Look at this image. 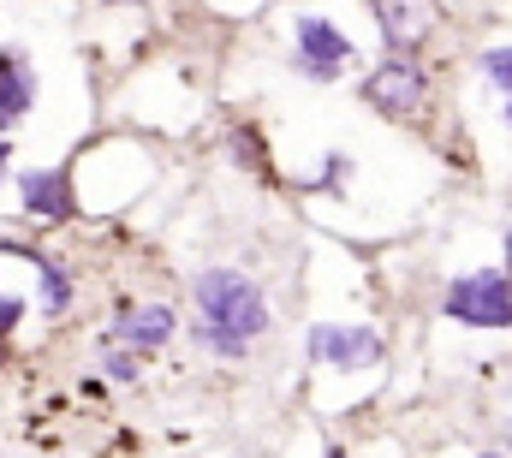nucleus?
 <instances>
[{
	"mask_svg": "<svg viewBox=\"0 0 512 458\" xmlns=\"http://www.w3.org/2000/svg\"><path fill=\"white\" fill-rule=\"evenodd\" d=\"M18 203H24V215L42 221V227L72 221V215H78L72 173H66V167H30V173H18Z\"/></svg>",
	"mask_w": 512,
	"mask_h": 458,
	"instance_id": "obj_7",
	"label": "nucleus"
},
{
	"mask_svg": "<svg viewBox=\"0 0 512 458\" xmlns=\"http://www.w3.org/2000/svg\"><path fill=\"white\" fill-rule=\"evenodd\" d=\"M358 96H364L382 119H411L423 108V96H429V66H423L417 54H387L382 66L364 72Z\"/></svg>",
	"mask_w": 512,
	"mask_h": 458,
	"instance_id": "obj_5",
	"label": "nucleus"
},
{
	"mask_svg": "<svg viewBox=\"0 0 512 458\" xmlns=\"http://www.w3.org/2000/svg\"><path fill=\"white\" fill-rule=\"evenodd\" d=\"M441 316L459 322V328H489V334L512 328V274L507 268H471V274H459L447 286V298H441Z\"/></svg>",
	"mask_w": 512,
	"mask_h": 458,
	"instance_id": "obj_2",
	"label": "nucleus"
},
{
	"mask_svg": "<svg viewBox=\"0 0 512 458\" xmlns=\"http://www.w3.org/2000/svg\"><path fill=\"white\" fill-rule=\"evenodd\" d=\"M322 458H352V453H346L340 441H328V447H322Z\"/></svg>",
	"mask_w": 512,
	"mask_h": 458,
	"instance_id": "obj_16",
	"label": "nucleus"
},
{
	"mask_svg": "<svg viewBox=\"0 0 512 458\" xmlns=\"http://www.w3.org/2000/svg\"><path fill=\"white\" fill-rule=\"evenodd\" d=\"M233 149L245 155V167H262V137L256 131H233Z\"/></svg>",
	"mask_w": 512,
	"mask_h": 458,
	"instance_id": "obj_14",
	"label": "nucleus"
},
{
	"mask_svg": "<svg viewBox=\"0 0 512 458\" xmlns=\"http://www.w3.org/2000/svg\"><path fill=\"white\" fill-rule=\"evenodd\" d=\"M102 375H108V381H120V387H131V381L143 375V357H137V351H126V345L108 340V351H102Z\"/></svg>",
	"mask_w": 512,
	"mask_h": 458,
	"instance_id": "obj_10",
	"label": "nucleus"
},
{
	"mask_svg": "<svg viewBox=\"0 0 512 458\" xmlns=\"http://www.w3.org/2000/svg\"><path fill=\"white\" fill-rule=\"evenodd\" d=\"M507 125H512V96H507Z\"/></svg>",
	"mask_w": 512,
	"mask_h": 458,
	"instance_id": "obj_18",
	"label": "nucleus"
},
{
	"mask_svg": "<svg viewBox=\"0 0 512 458\" xmlns=\"http://www.w3.org/2000/svg\"><path fill=\"white\" fill-rule=\"evenodd\" d=\"M30 108H36V66H30V54L0 48V137L12 125H24Z\"/></svg>",
	"mask_w": 512,
	"mask_h": 458,
	"instance_id": "obj_8",
	"label": "nucleus"
},
{
	"mask_svg": "<svg viewBox=\"0 0 512 458\" xmlns=\"http://www.w3.org/2000/svg\"><path fill=\"white\" fill-rule=\"evenodd\" d=\"M6 161H12V143L0 137V185H6Z\"/></svg>",
	"mask_w": 512,
	"mask_h": 458,
	"instance_id": "obj_15",
	"label": "nucleus"
},
{
	"mask_svg": "<svg viewBox=\"0 0 512 458\" xmlns=\"http://www.w3.org/2000/svg\"><path fill=\"white\" fill-rule=\"evenodd\" d=\"M191 310H197V322H191L197 345L209 357H233V363L251 357V345L274 328L268 292L245 268H227V262H215V268H203L191 280Z\"/></svg>",
	"mask_w": 512,
	"mask_h": 458,
	"instance_id": "obj_1",
	"label": "nucleus"
},
{
	"mask_svg": "<svg viewBox=\"0 0 512 458\" xmlns=\"http://www.w3.org/2000/svg\"><path fill=\"white\" fill-rule=\"evenodd\" d=\"M292 72L298 78H310V84H340L352 66H358V48H352V36L334 24V18H322V12H298L292 18Z\"/></svg>",
	"mask_w": 512,
	"mask_h": 458,
	"instance_id": "obj_3",
	"label": "nucleus"
},
{
	"mask_svg": "<svg viewBox=\"0 0 512 458\" xmlns=\"http://www.w3.org/2000/svg\"><path fill=\"white\" fill-rule=\"evenodd\" d=\"M30 316V304L18 298V292H0V363H6V351H12V334H18V322Z\"/></svg>",
	"mask_w": 512,
	"mask_h": 458,
	"instance_id": "obj_11",
	"label": "nucleus"
},
{
	"mask_svg": "<svg viewBox=\"0 0 512 458\" xmlns=\"http://www.w3.org/2000/svg\"><path fill=\"white\" fill-rule=\"evenodd\" d=\"M477 72H483L501 96H512V42H507V48H489V54L477 60Z\"/></svg>",
	"mask_w": 512,
	"mask_h": 458,
	"instance_id": "obj_12",
	"label": "nucleus"
},
{
	"mask_svg": "<svg viewBox=\"0 0 512 458\" xmlns=\"http://www.w3.org/2000/svg\"><path fill=\"white\" fill-rule=\"evenodd\" d=\"M346 173H352V155H340V149H334V155H328V167H322V179H316V185H328V191H346Z\"/></svg>",
	"mask_w": 512,
	"mask_h": 458,
	"instance_id": "obj_13",
	"label": "nucleus"
},
{
	"mask_svg": "<svg viewBox=\"0 0 512 458\" xmlns=\"http://www.w3.org/2000/svg\"><path fill=\"white\" fill-rule=\"evenodd\" d=\"M304 357L316 369H340V375H358V369H382L387 340L364 322H316L304 334Z\"/></svg>",
	"mask_w": 512,
	"mask_h": 458,
	"instance_id": "obj_4",
	"label": "nucleus"
},
{
	"mask_svg": "<svg viewBox=\"0 0 512 458\" xmlns=\"http://www.w3.org/2000/svg\"><path fill=\"white\" fill-rule=\"evenodd\" d=\"M173 334H179V310H173V304H161V298L137 304V298H126V304L114 310V334H108V340L137 351V357H149V351H161Z\"/></svg>",
	"mask_w": 512,
	"mask_h": 458,
	"instance_id": "obj_6",
	"label": "nucleus"
},
{
	"mask_svg": "<svg viewBox=\"0 0 512 458\" xmlns=\"http://www.w3.org/2000/svg\"><path fill=\"white\" fill-rule=\"evenodd\" d=\"M30 262H36V304H42V316H66L72 310V274L48 250H30Z\"/></svg>",
	"mask_w": 512,
	"mask_h": 458,
	"instance_id": "obj_9",
	"label": "nucleus"
},
{
	"mask_svg": "<svg viewBox=\"0 0 512 458\" xmlns=\"http://www.w3.org/2000/svg\"><path fill=\"white\" fill-rule=\"evenodd\" d=\"M477 458H507V453H477Z\"/></svg>",
	"mask_w": 512,
	"mask_h": 458,
	"instance_id": "obj_17",
	"label": "nucleus"
},
{
	"mask_svg": "<svg viewBox=\"0 0 512 458\" xmlns=\"http://www.w3.org/2000/svg\"><path fill=\"white\" fill-rule=\"evenodd\" d=\"M417 6H435V0H417Z\"/></svg>",
	"mask_w": 512,
	"mask_h": 458,
	"instance_id": "obj_19",
	"label": "nucleus"
}]
</instances>
